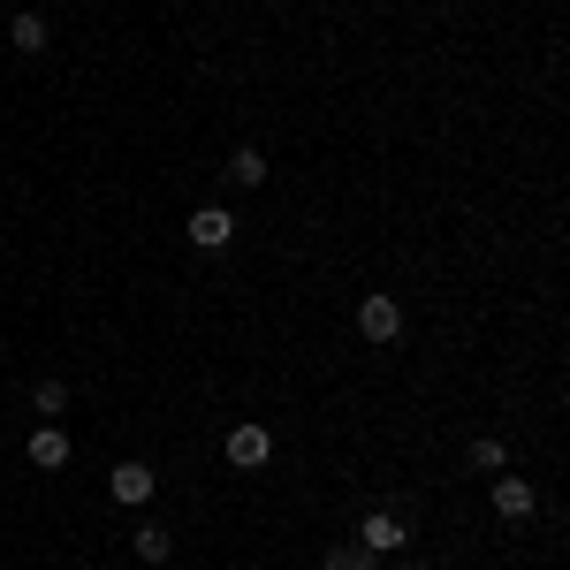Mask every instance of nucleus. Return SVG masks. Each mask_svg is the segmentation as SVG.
Wrapping results in <instances>:
<instances>
[{"label": "nucleus", "instance_id": "nucleus-10", "mask_svg": "<svg viewBox=\"0 0 570 570\" xmlns=\"http://www.w3.org/2000/svg\"><path fill=\"white\" fill-rule=\"evenodd\" d=\"M137 563H168V556H176V532H160V525H137Z\"/></svg>", "mask_w": 570, "mask_h": 570}, {"label": "nucleus", "instance_id": "nucleus-6", "mask_svg": "<svg viewBox=\"0 0 570 570\" xmlns=\"http://www.w3.org/2000/svg\"><path fill=\"white\" fill-rule=\"evenodd\" d=\"M532 502H540L532 480H518V472H502V480H494V518H510V525H518V518H532Z\"/></svg>", "mask_w": 570, "mask_h": 570}, {"label": "nucleus", "instance_id": "nucleus-3", "mask_svg": "<svg viewBox=\"0 0 570 570\" xmlns=\"http://www.w3.org/2000/svg\"><path fill=\"white\" fill-rule=\"evenodd\" d=\"M220 456H228L236 472H259L266 456H274V434H266V426H228V441H220Z\"/></svg>", "mask_w": 570, "mask_h": 570}, {"label": "nucleus", "instance_id": "nucleus-14", "mask_svg": "<svg viewBox=\"0 0 570 570\" xmlns=\"http://www.w3.org/2000/svg\"><path fill=\"white\" fill-rule=\"evenodd\" d=\"M403 570H426V563H403Z\"/></svg>", "mask_w": 570, "mask_h": 570}, {"label": "nucleus", "instance_id": "nucleus-1", "mask_svg": "<svg viewBox=\"0 0 570 570\" xmlns=\"http://www.w3.org/2000/svg\"><path fill=\"white\" fill-rule=\"evenodd\" d=\"M183 236H190L198 252H228V244H236V214H228V206H198V214L183 220Z\"/></svg>", "mask_w": 570, "mask_h": 570}, {"label": "nucleus", "instance_id": "nucleus-4", "mask_svg": "<svg viewBox=\"0 0 570 570\" xmlns=\"http://www.w3.org/2000/svg\"><path fill=\"white\" fill-rule=\"evenodd\" d=\"M357 548H373V556H395V548H411V525H403L395 510H373V518L357 525Z\"/></svg>", "mask_w": 570, "mask_h": 570}, {"label": "nucleus", "instance_id": "nucleus-13", "mask_svg": "<svg viewBox=\"0 0 570 570\" xmlns=\"http://www.w3.org/2000/svg\"><path fill=\"white\" fill-rule=\"evenodd\" d=\"M31 403H39V419H53V411L69 403V389H61V381H39V389H31Z\"/></svg>", "mask_w": 570, "mask_h": 570}, {"label": "nucleus", "instance_id": "nucleus-2", "mask_svg": "<svg viewBox=\"0 0 570 570\" xmlns=\"http://www.w3.org/2000/svg\"><path fill=\"white\" fill-rule=\"evenodd\" d=\"M357 335H365V343H395V335H403V305H395L389 289H373V297L357 305Z\"/></svg>", "mask_w": 570, "mask_h": 570}, {"label": "nucleus", "instance_id": "nucleus-7", "mask_svg": "<svg viewBox=\"0 0 570 570\" xmlns=\"http://www.w3.org/2000/svg\"><path fill=\"white\" fill-rule=\"evenodd\" d=\"M31 464H39V472H61V464H69V434H61V426H31Z\"/></svg>", "mask_w": 570, "mask_h": 570}, {"label": "nucleus", "instance_id": "nucleus-12", "mask_svg": "<svg viewBox=\"0 0 570 570\" xmlns=\"http://www.w3.org/2000/svg\"><path fill=\"white\" fill-rule=\"evenodd\" d=\"M8 39H16V53H39V46H46V23H39V16H16V31H8Z\"/></svg>", "mask_w": 570, "mask_h": 570}, {"label": "nucleus", "instance_id": "nucleus-5", "mask_svg": "<svg viewBox=\"0 0 570 570\" xmlns=\"http://www.w3.org/2000/svg\"><path fill=\"white\" fill-rule=\"evenodd\" d=\"M153 464H115V480H107V494L122 502V510H137V502H153Z\"/></svg>", "mask_w": 570, "mask_h": 570}, {"label": "nucleus", "instance_id": "nucleus-11", "mask_svg": "<svg viewBox=\"0 0 570 570\" xmlns=\"http://www.w3.org/2000/svg\"><path fill=\"white\" fill-rule=\"evenodd\" d=\"M502 464H510V449H502L494 434H480V441H472V472H502Z\"/></svg>", "mask_w": 570, "mask_h": 570}, {"label": "nucleus", "instance_id": "nucleus-9", "mask_svg": "<svg viewBox=\"0 0 570 570\" xmlns=\"http://www.w3.org/2000/svg\"><path fill=\"white\" fill-rule=\"evenodd\" d=\"M320 570H381V556H373V548H357V540H335V548L320 556Z\"/></svg>", "mask_w": 570, "mask_h": 570}, {"label": "nucleus", "instance_id": "nucleus-8", "mask_svg": "<svg viewBox=\"0 0 570 570\" xmlns=\"http://www.w3.org/2000/svg\"><path fill=\"white\" fill-rule=\"evenodd\" d=\"M228 183H236V190H259L266 183V153L259 145H236V153H228Z\"/></svg>", "mask_w": 570, "mask_h": 570}]
</instances>
